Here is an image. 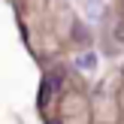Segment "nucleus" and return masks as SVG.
<instances>
[{
  "mask_svg": "<svg viewBox=\"0 0 124 124\" xmlns=\"http://www.w3.org/2000/svg\"><path fill=\"white\" fill-rule=\"evenodd\" d=\"M76 67H79V70H94V67H97V54L94 52L79 54V58H76Z\"/></svg>",
  "mask_w": 124,
  "mask_h": 124,
  "instance_id": "obj_1",
  "label": "nucleus"
},
{
  "mask_svg": "<svg viewBox=\"0 0 124 124\" xmlns=\"http://www.w3.org/2000/svg\"><path fill=\"white\" fill-rule=\"evenodd\" d=\"M48 124H61V121H48Z\"/></svg>",
  "mask_w": 124,
  "mask_h": 124,
  "instance_id": "obj_2",
  "label": "nucleus"
}]
</instances>
